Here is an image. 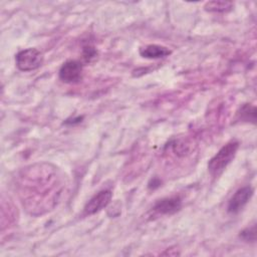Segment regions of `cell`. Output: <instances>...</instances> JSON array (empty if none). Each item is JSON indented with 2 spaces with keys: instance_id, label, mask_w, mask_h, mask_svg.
Segmentation results:
<instances>
[{
  "instance_id": "cell-1",
  "label": "cell",
  "mask_w": 257,
  "mask_h": 257,
  "mask_svg": "<svg viewBox=\"0 0 257 257\" xmlns=\"http://www.w3.org/2000/svg\"><path fill=\"white\" fill-rule=\"evenodd\" d=\"M20 196L23 206L31 214H41L53 208L62 189L60 176L48 165L31 166L21 177Z\"/></svg>"
},
{
  "instance_id": "cell-2",
  "label": "cell",
  "mask_w": 257,
  "mask_h": 257,
  "mask_svg": "<svg viewBox=\"0 0 257 257\" xmlns=\"http://www.w3.org/2000/svg\"><path fill=\"white\" fill-rule=\"evenodd\" d=\"M239 148V143L237 141H230L225 146H223L218 153L209 161L208 170L211 175L218 176L221 174L226 167L232 162Z\"/></svg>"
},
{
  "instance_id": "cell-3",
  "label": "cell",
  "mask_w": 257,
  "mask_h": 257,
  "mask_svg": "<svg viewBox=\"0 0 257 257\" xmlns=\"http://www.w3.org/2000/svg\"><path fill=\"white\" fill-rule=\"evenodd\" d=\"M18 69L31 71L40 67L43 62V54L36 48H27L19 51L15 57Z\"/></svg>"
},
{
  "instance_id": "cell-4",
  "label": "cell",
  "mask_w": 257,
  "mask_h": 257,
  "mask_svg": "<svg viewBox=\"0 0 257 257\" xmlns=\"http://www.w3.org/2000/svg\"><path fill=\"white\" fill-rule=\"evenodd\" d=\"M253 192L254 191L250 186H245L237 190L229 200L227 211L230 214L239 213L245 207V205L250 201V199L253 196Z\"/></svg>"
},
{
  "instance_id": "cell-5",
  "label": "cell",
  "mask_w": 257,
  "mask_h": 257,
  "mask_svg": "<svg viewBox=\"0 0 257 257\" xmlns=\"http://www.w3.org/2000/svg\"><path fill=\"white\" fill-rule=\"evenodd\" d=\"M81 77L82 64L77 60H67L59 69V78L65 83H76Z\"/></svg>"
},
{
  "instance_id": "cell-6",
  "label": "cell",
  "mask_w": 257,
  "mask_h": 257,
  "mask_svg": "<svg viewBox=\"0 0 257 257\" xmlns=\"http://www.w3.org/2000/svg\"><path fill=\"white\" fill-rule=\"evenodd\" d=\"M111 197L112 193L110 190L99 191L85 204L83 209L84 215H92L99 212L109 204Z\"/></svg>"
},
{
  "instance_id": "cell-7",
  "label": "cell",
  "mask_w": 257,
  "mask_h": 257,
  "mask_svg": "<svg viewBox=\"0 0 257 257\" xmlns=\"http://www.w3.org/2000/svg\"><path fill=\"white\" fill-rule=\"evenodd\" d=\"M182 207V201L181 198L178 196L170 197V198H164L162 200H159L155 206L154 211L160 214H174L177 211H179Z\"/></svg>"
},
{
  "instance_id": "cell-8",
  "label": "cell",
  "mask_w": 257,
  "mask_h": 257,
  "mask_svg": "<svg viewBox=\"0 0 257 257\" xmlns=\"http://www.w3.org/2000/svg\"><path fill=\"white\" fill-rule=\"evenodd\" d=\"M140 54L145 58L156 59V58H163L170 55L171 50L162 45L150 44L140 48Z\"/></svg>"
},
{
  "instance_id": "cell-9",
  "label": "cell",
  "mask_w": 257,
  "mask_h": 257,
  "mask_svg": "<svg viewBox=\"0 0 257 257\" xmlns=\"http://www.w3.org/2000/svg\"><path fill=\"white\" fill-rule=\"evenodd\" d=\"M206 11L209 12H228L233 8V3L229 1H210L204 6Z\"/></svg>"
},
{
  "instance_id": "cell-10",
  "label": "cell",
  "mask_w": 257,
  "mask_h": 257,
  "mask_svg": "<svg viewBox=\"0 0 257 257\" xmlns=\"http://www.w3.org/2000/svg\"><path fill=\"white\" fill-rule=\"evenodd\" d=\"M238 115H239V118L242 119V120H245V121L252 120L253 122H255L256 108H255V106L250 105L249 103H246L240 108V110L238 112Z\"/></svg>"
},
{
  "instance_id": "cell-11",
  "label": "cell",
  "mask_w": 257,
  "mask_h": 257,
  "mask_svg": "<svg viewBox=\"0 0 257 257\" xmlns=\"http://www.w3.org/2000/svg\"><path fill=\"white\" fill-rule=\"evenodd\" d=\"M240 238H242L245 241H255L256 240V226L253 225L251 227H248L244 229L242 232H240Z\"/></svg>"
},
{
  "instance_id": "cell-12",
  "label": "cell",
  "mask_w": 257,
  "mask_h": 257,
  "mask_svg": "<svg viewBox=\"0 0 257 257\" xmlns=\"http://www.w3.org/2000/svg\"><path fill=\"white\" fill-rule=\"evenodd\" d=\"M97 55V51L96 49L91 46V45H86L83 47V50H82V57L83 59L86 61V62H89L91 61L93 58H95Z\"/></svg>"
}]
</instances>
